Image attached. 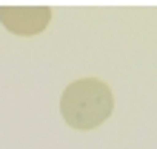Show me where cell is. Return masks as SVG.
I'll list each match as a JSON object with an SVG mask.
<instances>
[{"label":"cell","mask_w":157,"mask_h":149,"mask_svg":"<svg viewBox=\"0 0 157 149\" xmlns=\"http://www.w3.org/2000/svg\"><path fill=\"white\" fill-rule=\"evenodd\" d=\"M112 109H114V95L97 78H83V80L69 83L60 98V115L75 129L100 126L112 115Z\"/></svg>","instance_id":"6da1fadb"},{"label":"cell","mask_w":157,"mask_h":149,"mask_svg":"<svg viewBox=\"0 0 157 149\" xmlns=\"http://www.w3.org/2000/svg\"><path fill=\"white\" fill-rule=\"evenodd\" d=\"M0 20L14 34H40L52 20L49 6H3Z\"/></svg>","instance_id":"7a4b0ae2"}]
</instances>
